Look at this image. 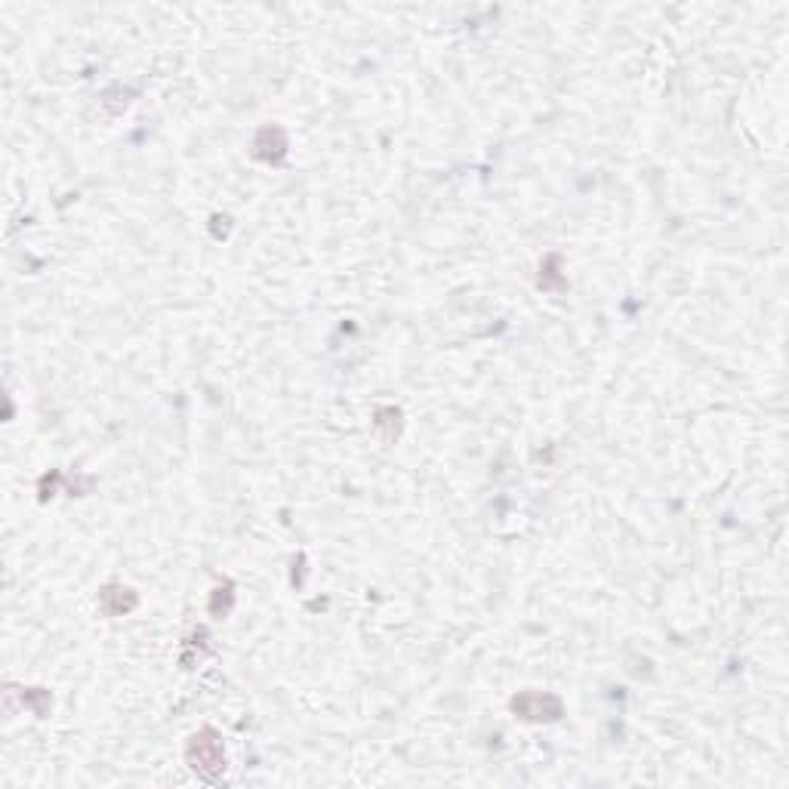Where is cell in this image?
Here are the masks:
<instances>
[{
	"instance_id": "1",
	"label": "cell",
	"mask_w": 789,
	"mask_h": 789,
	"mask_svg": "<svg viewBox=\"0 0 789 789\" xmlns=\"http://www.w3.org/2000/svg\"><path fill=\"white\" fill-rule=\"evenodd\" d=\"M210 734H204V737H195V744H191V761H195V771H200L204 777H213V771H223V750H219L216 740H207Z\"/></svg>"
}]
</instances>
